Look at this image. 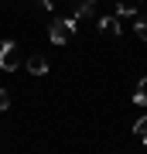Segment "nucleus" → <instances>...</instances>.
I'll list each match as a JSON object with an SVG mask.
<instances>
[{"label": "nucleus", "mask_w": 147, "mask_h": 154, "mask_svg": "<svg viewBox=\"0 0 147 154\" xmlns=\"http://www.w3.org/2000/svg\"><path fill=\"white\" fill-rule=\"evenodd\" d=\"M99 28H103L109 38H120V21H116V14H106V17H99Z\"/></svg>", "instance_id": "3"}, {"label": "nucleus", "mask_w": 147, "mask_h": 154, "mask_svg": "<svg viewBox=\"0 0 147 154\" xmlns=\"http://www.w3.org/2000/svg\"><path fill=\"white\" fill-rule=\"evenodd\" d=\"M69 4H72V17H86V14H93L96 0H69Z\"/></svg>", "instance_id": "5"}, {"label": "nucleus", "mask_w": 147, "mask_h": 154, "mask_svg": "<svg viewBox=\"0 0 147 154\" xmlns=\"http://www.w3.org/2000/svg\"><path fill=\"white\" fill-rule=\"evenodd\" d=\"M72 34H75V17H69V21H65V17H55V21L48 24V38L55 45H65Z\"/></svg>", "instance_id": "1"}, {"label": "nucleus", "mask_w": 147, "mask_h": 154, "mask_svg": "<svg viewBox=\"0 0 147 154\" xmlns=\"http://www.w3.org/2000/svg\"><path fill=\"white\" fill-rule=\"evenodd\" d=\"M133 134H137V137H140V140L147 144V116H140V120L133 123Z\"/></svg>", "instance_id": "8"}, {"label": "nucleus", "mask_w": 147, "mask_h": 154, "mask_svg": "<svg viewBox=\"0 0 147 154\" xmlns=\"http://www.w3.org/2000/svg\"><path fill=\"white\" fill-rule=\"evenodd\" d=\"M133 31L140 34V38L147 41V17H133Z\"/></svg>", "instance_id": "9"}, {"label": "nucleus", "mask_w": 147, "mask_h": 154, "mask_svg": "<svg viewBox=\"0 0 147 154\" xmlns=\"http://www.w3.org/2000/svg\"><path fill=\"white\" fill-rule=\"evenodd\" d=\"M34 4H41L44 11H55V0H34Z\"/></svg>", "instance_id": "11"}, {"label": "nucleus", "mask_w": 147, "mask_h": 154, "mask_svg": "<svg viewBox=\"0 0 147 154\" xmlns=\"http://www.w3.org/2000/svg\"><path fill=\"white\" fill-rule=\"evenodd\" d=\"M17 65H21V48H17L14 41H4V45H0V69L14 72Z\"/></svg>", "instance_id": "2"}, {"label": "nucleus", "mask_w": 147, "mask_h": 154, "mask_svg": "<svg viewBox=\"0 0 147 154\" xmlns=\"http://www.w3.org/2000/svg\"><path fill=\"white\" fill-rule=\"evenodd\" d=\"M24 65H27V72H31V75H44V72H48V62H44V55H31Z\"/></svg>", "instance_id": "4"}, {"label": "nucleus", "mask_w": 147, "mask_h": 154, "mask_svg": "<svg viewBox=\"0 0 147 154\" xmlns=\"http://www.w3.org/2000/svg\"><path fill=\"white\" fill-rule=\"evenodd\" d=\"M116 17H137V4H116Z\"/></svg>", "instance_id": "7"}, {"label": "nucleus", "mask_w": 147, "mask_h": 154, "mask_svg": "<svg viewBox=\"0 0 147 154\" xmlns=\"http://www.w3.org/2000/svg\"><path fill=\"white\" fill-rule=\"evenodd\" d=\"M7 106H11V93H7V89H0V110H7Z\"/></svg>", "instance_id": "10"}, {"label": "nucleus", "mask_w": 147, "mask_h": 154, "mask_svg": "<svg viewBox=\"0 0 147 154\" xmlns=\"http://www.w3.org/2000/svg\"><path fill=\"white\" fill-rule=\"evenodd\" d=\"M133 103H137V106H147V79H140V82H137V89H133Z\"/></svg>", "instance_id": "6"}]
</instances>
